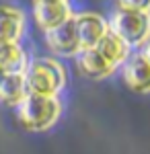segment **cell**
I'll list each match as a JSON object with an SVG mask.
<instances>
[{"label": "cell", "mask_w": 150, "mask_h": 154, "mask_svg": "<svg viewBox=\"0 0 150 154\" xmlns=\"http://www.w3.org/2000/svg\"><path fill=\"white\" fill-rule=\"evenodd\" d=\"M27 95L23 74H0V101L6 105H19Z\"/></svg>", "instance_id": "8fae6325"}, {"label": "cell", "mask_w": 150, "mask_h": 154, "mask_svg": "<svg viewBox=\"0 0 150 154\" xmlns=\"http://www.w3.org/2000/svg\"><path fill=\"white\" fill-rule=\"evenodd\" d=\"M23 35V14L11 6H0V39L19 41Z\"/></svg>", "instance_id": "7c38bea8"}, {"label": "cell", "mask_w": 150, "mask_h": 154, "mask_svg": "<svg viewBox=\"0 0 150 154\" xmlns=\"http://www.w3.org/2000/svg\"><path fill=\"white\" fill-rule=\"evenodd\" d=\"M76 58H78V66H80L82 74L89 76V78H107V76L113 72V66H111L95 48L80 49V51L76 54Z\"/></svg>", "instance_id": "9c48e42d"}, {"label": "cell", "mask_w": 150, "mask_h": 154, "mask_svg": "<svg viewBox=\"0 0 150 154\" xmlns=\"http://www.w3.org/2000/svg\"><path fill=\"white\" fill-rule=\"evenodd\" d=\"M49 2H66V0H35V4H49Z\"/></svg>", "instance_id": "5bb4252c"}, {"label": "cell", "mask_w": 150, "mask_h": 154, "mask_svg": "<svg viewBox=\"0 0 150 154\" xmlns=\"http://www.w3.org/2000/svg\"><path fill=\"white\" fill-rule=\"evenodd\" d=\"M19 121L31 131H43L52 128L60 117V103L56 97H41V95H25L19 103Z\"/></svg>", "instance_id": "7a4b0ae2"}, {"label": "cell", "mask_w": 150, "mask_h": 154, "mask_svg": "<svg viewBox=\"0 0 150 154\" xmlns=\"http://www.w3.org/2000/svg\"><path fill=\"white\" fill-rule=\"evenodd\" d=\"M27 68V56L17 41L0 39V74H23Z\"/></svg>", "instance_id": "ba28073f"}, {"label": "cell", "mask_w": 150, "mask_h": 154, "mask_svg": "<svg viewBox=\"0 0 150 154\" xmlns=\"http://www.w3.org/2000/svg\"><path fill=\"white\" fill-rule=\"evenodd\" d=\"M95 49H97V51H99V54H101V56H103L113 68L119 66V64H123L126 58L130 56V48H127L119 37L113 35L109 29H107V33L99 39V43L95 45Z\"/></svg>", "instance_id": "30bf717a"}, {"label": "cell", "mask_w": 150, "mask_h": 154, "mask_svg": "<svg viewBox=\"0 0 150 154\" xmlns=\"http://www.w3.org/2000/svg\"><path fill=\"white\" fill-rule=\"evenodd\" d=\"M23 78L27 93L41 97H56L66 80L62 66L54 60H35L27 64Z\"/></svg>", "instance_id": "6da1fadb"}, {"label": "cell", "mask_w": 150, "mask_h": 154, "mask_svg": "<svg viewBox=\"0 0 150 154\" xmlns=\"http://www.w3.org/2000/svg\"><path fill=\"white\" fill-rule=\"evenodd\" d=\"M45 41H47V45L52 48L54 54H60V56H76L80 51V45H78V37H76L74 17H70L62 25L45 31Z\"/></svg>", "instance_id": "5b68a950"}, {"label": "cell", "mask_w": 150, "mask_h": 154, "mask_svg": "<svg viewBox=\"0 0 150 154\" xmlns=\"http://www.w3.org/2000/svg\"><path fill=\"white\" fill-rule=\"evenodd\" d=\"M123 80L136 93H148L150 91V60L146 48L138 54L126 58V62H123Z\"/></svg>", "instance_id": "277c9868"}, {"label": "cell", "mask_w": 150, "mask_h": 154, "mask_svg": "<svg viewBox=\"0 0 150 154\" xmlns=\"http://www.w3.org/2000/svg\"><path fill=\"white\" fill-rule=\"evenodd\" d=\"M76 25V37H78V45L80 49H91L99 43V39L107 33V23L99 14H78L74 17Z\"/></svg>", "instance_id": "8992f818"}, {"label": "cell", "mask_w": 150, "mask_h": 154, "mask_svg": "<svg viewBox=\"0 0 150 154\" xmlns=\"http://www.w3.org/2000/svg\"><path fill=\"white\" fill-rule=\"evenodd\" d=\"M72 17L68 2H49V4H35V19L43 31L62 25L66 19Z\"/></svg>", "instance_id": "52a82bcc"}, {"label": "cell", "mask_w": 150, "mask_h": 154, "mask_svg": "<svg viewBox=\"0 0 150 154\" xmlns=\"http://www.w3.org/2000/svg\"><path fill=\"white\" fill-rule=\"evenodd\" d=\"M150 0H119V8H127V11H140L148 12Z\"/></svg>", "instance_id": "4fadbf2b"}, {"label": "cell", "mask_w": 150, "mask_h": 154, "mask_svg": "<svg viewBox=\"0 0 150 154\" xmlns=\"http://www.w3.org/2000/svg\"><path fill=\"white\" fill-rule=\"evenodd\" d=\"M115 37H119L127 48L144 45L150 33V17L148 12L117 8L111 17V23L107 27Z\"/></svg>", "instance_id": "3957f363"}]
</instances>
